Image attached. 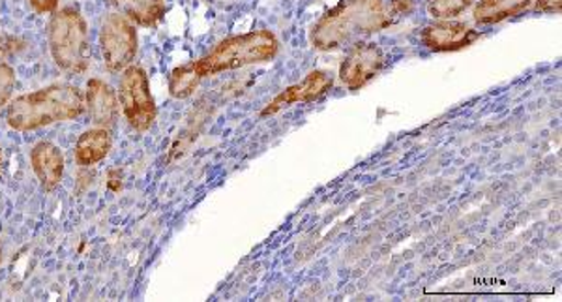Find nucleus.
<instances>
[{
    "mask_svg": "<svg viewBox=\"0 0 562 302\" xmlns=\"http://www.w3.org/2000/svg\"><path fill=\"white\" fill-rule=\"evenodd\" d=\"M113 147V139L108 128H90L79 135L76 143V160L79 166H94L109 155Z\"/></svg>",
    "mask_w": 562,
    "mask_h": 302,
    "instance_id": "obj_12",
    "label": "nucleus"
},
{
    "mask_svg": "<svg viewBox=\"0 0 562 302\" xmlns=\"http://www.w3.org/2000/svg\"><path fill=\"white\" fill-rule=\"evenodd\" d=\"M384 23L383 0H344L317 21L312 31V44L321 52L338 49L378 33Z\"/></svg>",
    "mask_w": 562,
    "mask_h": 302,
    "instance_id": "obj_2",
    "label": "nucleus"
},
{
    "mask_svg": "<svg viewBox=\"0 0 562 302\" xmlns=\"http://www.w3.org/2000/svg\"><path fill=\"white\" fill-rule=\"evenodd\" d=\"M411 8H413V2H411V0H392V10H394L396 15H405V13H409Z\"/></svg>",
    "mask_w": 562,
    "mask_h": 302,
    "instance_id": "obj_20",
    "label": "nucleus"
},
{
    "mask_svg": "<svg viewBox=\"0 0 562 302\" xmlns=\"http://www.w3.org/2000/svg\"><path fill=\"white\" fill-rule=\"evenodd\" d=\"M201 74L198 71L195 63L190 65L180 66L171 71V78H169V90L175 98H188L192 94L193 90L198 89V85L201 83Z\"/></svg>",
    "mask_w": 562,
    "mask_h": 302,
    "instance_id": "obj_15",
    "label": "nucleus"
},
{
    "mask_svg": "<svg viewBox=\"0 0 562 302\" xmlns=\"http://www.w3.org/2000/svg\"><path fill=\"white\" fill-rule=\"evenodd\" d=\"M278 47L280 44L270 31H254V33L224 40L206 57L198 60L195 66L201 78H206L220 71L237 70L243 66L272 60L278 53Z\"/></svg>",
    "mask_w": 562,
    "mask_h": 302,
    "instance_id": "obj_3",
    "label": "nucleus"
},
{
    "mask_svg": "<svg viewBox=\"0 0 562 302\" xmlns=\"http://www.w3.org/2000/svg\"><path fill=\"white\" fill-rule=\"evenodd\" d=\"M384 66V55L378 44L358 42L351 52L347 53L346 60L339 68V78L347 89H362L378 76Z\"/></svg>",
    "mask_w": 562,
    "mask_h": 302,
    "instance_id": "obj_7",
    "label": "nucleus"
},
{
    "mask_svg": "<svg viewBox=\"0 0 562 302\" xmlns=\"http://www.w3.org/2000/svg\"><path fill=\"white\" fill-rule=\"evenodd\" d=\"M532 0H480L474 7V21L480 25H493L524 12Z\"/></svg>",
    "mask_w": 562,
    "mask_h": 302,
    "instance_id": "obj_14",
    "label": "nucleus"
},
{
    "mask_svg": "<svg viewBox=\"0 0 562 302\" xmlns=\"http://www.w3.org/2000/svg\"><path fill=\"white\" fill-rule=\"evenodd\" d=\"M31 164L40 184L47 192H52L63 182L65 177V155L63 150L49 142H40L31 150Z\"/></svg>",
    "mask_w": 562,
    "mask_h": 302,
    "instance_id": "obj_11",
    "label": "nucleus"
},
{
    "mask_svg": "<svg viewBox=\"0 0 562 302\" xmlns=\"http://www.w3.org/2000/svg\"><path fill=\"white\" fill-rule=\"evenodd\" d=\"M334 79L330 74L326 71L315 70L310 71L306 78L302 79L301 83L291 85L289 89L280 92L272 102L265 108L262 116L276 115L280 111L288 110L294 103H307L319 100L325 97L328 90L333 89Z\"/></svg>",
    "mask_w": 562,
    "mask_h": 302,
    "instance_id": "obj_8",
    "label": "nucleus"
},
{
    "mask_svg": "<svg viewBox=\"0 0 562 302\" xmlns=\"http://www.w3.org/2000/svg\"><path fill=\"white\" fill-rule=\"evenodd\" d=\"M0 264H2V243H0Z\"/></svg>",
    "mask_w": 562,
    "mask_h": 302,
    "instance_id": "obj_21",
    "label": "nucleus"
},
{
    "mask_svg": "<svg viewBox=\"0 0 562 302\" xmlns=\"http://www.w3.org/2000/svg\"><path fill=\"white\" fill-rule=\"evenodd\" d=\"M49 49L55 65L68 74H81L89 65V29L77 8H60L53 15Z\"/></svg>",
    "mask_w": 562,
    "mask_h": 302,
    "instance_id": "obj_4",
    "label": "nucleus"
},
{
    "mask_svg": "<svg viewBox=\"0 0 562 302\" xmlns=\"http://www.w3.org/2000/svg\"><path fill=\"white\" fill-rule=\"evenodd\" d=\"M85 105L92 123L100 128H111L119 119V97L111 85L102 79H90L85 90Z\"/></svg>",
    "mask_w": 562,
    "mask_h": 302,
    "instance_id": "obj_10",
    "label": "nucleus"
},
{
    "mask_svg": "<svg viewBox=\"0 0 562 302\" xmlns=\"http://www.w3.org/2000/svg\"><path fill=\"white\" fill-rule=\"evenodd\" d=\"M132 23L154 26L166 15V0H109Z\"/></svg>",
    "mask_w": 562,
    "mask_h": 302,
    "instance_id": "obj_13",
    "label": "nucleus"
},
{
    "mask_svg": "<svg viewBox=\"0 0 562 302\" xmlns=\"http://www.w3.org/2000/svg\"><path fill=\"white\" fill-rule=\"evenodd\" d=\"M83 111L85 97L81 90L68 83L49 85L12 100L7 110V123L18 132H31L71 121Z\"/></svg>",
    "mask_w": 562,
    "mask_h": 302,
    "instance_id": "obj_1",
    "label": "nucleus"
},
{
    "mask_svg": "<svg viewBox=\"0 0 562 302\" xmlns=\"http://www.w3.org/2000/svg\"><path fill=\"white\" fill-rule=\"evenodd\" d=\"M122 113L135 132H147L156 121V103H154L147 71L139 66H128L122 71L119 87Z\"/></svg>",
    "mask_w": 562,
    "mask_h": 302,
    "instance_id": "obj_5",
    "label": "nucleus"
},
{
    "mask_svg": "<svg viewBox=\"0 0 562 302\" xmlns=\"http://www.w3.org/2000/svg\"><path fill=\"white\" fill-rule=\"evenodd\" d=\"M34 10L40 13H49L58 7V0H31Z\"/></svg>",
    "mask_w": 562,
    "mask_h": 302,
    "instance_id": "obj_19",
    "label": "nucleus"
},
{
    "mask_svg": "<svg viewBox=\"0 0 562 302\" xmlns=\"http://www.w3.org/2000/svg\"><path fill=\"white\" fill-rule=\"evenodd\" d=\"M561 4V0H537V10L538 12L559 13Z\"/></svg>",
    "mask_w": 562,
    "mask_h": 302,
    "instance_id": "obj_18",
    "label": "nucleus"
},
{
    "mask_svg": "<svg viewBox=\"0 0 562 302\" xmlns=\"http://www.w3.org/2000/svg\"><path fill=\"white\" fill-rule=\"evenodd\" d=\"M15 89V71L7 63H0V110L10 102Z\"/></svg>",
    "mask_w": 562,
    "mask_h": 302,
    "instance_id": "obj_17",
    "label": "nucleus"
},
{
    "mask_svg": "<svg viewBox=\"0 0 562 302\" xmlns=\"http://www.w3.org/2000/svg\"><path fill=\"white\" fill-rule=\"evenodd\" d=\"M476 38L479 31L461 21H437L422 31V44L437 53L460 52Z\"/></svg>",
    "mask_w": 562,
    "mask_h": 302,
    "instance_id": "obj_9",
    "label": "nucleus"
},
{
    "mask_svg": "<svg viewBox=\"0 0 562 302\" xmlns=\"http://www.w3.org/2000/svg\"><path fill=\"white\" fill-rule=\"evenodd\" d=\"M103 63L111 71L126 70L137 53V31L122 13H108L100 26Z\"/></svg>",
    "mask_w": 562,
    "mask_h": 302,
    "instance_id": "obj_6",
    "label": "nucleus"
},
{
    "mask_svg": "<svg viewBox=\"0 0 562 302\" xmlns=\"http://www.w3.org/2000/svg\"><path fill=\"white\" fill-rule=\"evenodd\" d=\"M473 0H429L428 10L434 18L439 20H450L460 13L465 12L471 7Z\"/></svg>",
    "mask_w": 562,
    "mask_h": 302,
    "instance_id": "obj_16",
    "label": "nucleus"
},
{
    "mask_svg": "<svg viewBox=\"0 0 562 302\" xmlns=\"http://www.w3.org/2000/svg\"><path fill=\"white\" fill-rule=\"evenodd\" d=\"M0 166H2V148H0Z\"/></svg>",
    "mask_w": 562,
    "mask_h": 302,
    "instance_id": "obj_22",
    "label": "nucleus"
}]
</instances>
